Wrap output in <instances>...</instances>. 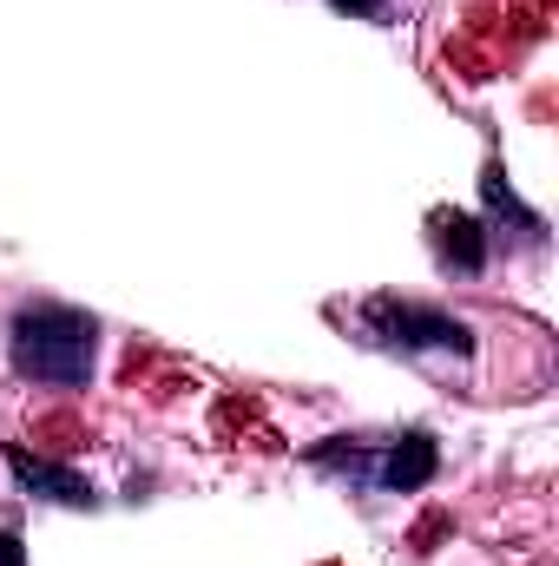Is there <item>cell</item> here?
<instances>
[{"label": "cell", "instance_id": "6da1fadb", "mask_svg": "<svg viewBox=\"0 0 559 566\" xmlns=\"http://www.w3.org/2000/svg\"><path fill=\"white\" fill-rule=\"evenodd\" d=\"M93 336H99V323H93L86 310L40 303V310H20V316H13V363H20V376H33V382L73 389V382H86V369H93Z\"/></svg>", "mask_w": 559, "mask_h": 566}, {"label": "cell", "instance_id": "7a4b0ae2", "mask_svg": "<svg viewBox=\"0 0 559 566\" xmlns=\"http://www.w3.org/2000/svg\"><path fill=\"white\" fill-rule=\"evenodd\" d=\"M369 316H376L395 343H409V349H454V356L474 349L467 323H454V316H441V310H421V303H369Z\"/></svg>", "mask_w": 559, "mask_h": 566}, {"label": "cell", "instance_id": "3957f363", "mask_svg": "<svg viewBox=\"0 0 559 566\" xmlns=\"http://www.w3.org/2000/svg\"><path fill=\"white\" fill-rule=\"evenodd\" d=\"M7 468H13V481H20L27 494H40V501L93 507V481H86V474H73V468H60V461H46V454H27L20 441L7 448Z\"/></svg>", "mask_w": 559, "mask_h": 566}, {"label": "cell", "instance_id": "277c9868", "mask_svg": "<svg viewBox=\"0 0 559 566\" xmlns=\"http://www.w3.org/2000/svg\"><path fill=\"white\" fill-rule=\"evenodd\" d=\"M434 468H441V454H434V441L428 434H402L389 454H382V488H395V494H415V488H428L434 481Z\"/></svg>", "mask_w": 559, "mask_h": 566}, {"label": "cell", "instance_id": "5b68a950", "mask_svg": "<svg viewBox=\"0 0 559 566\" xmlns=\"http://www.w3.org/2000/svg\"><path fill=\"white\" fill-rule=\"evenodd\" d=\"M434 251H441V264H454V271H481V264H487V238H481V224L461 218V211H434Z\"/></svg>", "mask_w": 559, "mask_h": 566}, {"label": "cell", "instance_id": "8992f818", "mask_svg": "<svg viewBox=\"0 0 559 566\" xmlns=\"http://www.w3.org/2000/svg\"><path fill=\"white\" fill-rule=\"evenodd\" d=\"M0 566H27V547H20L7 527H0Z\"/></svg>", "mask_w": 559, "mask_h": 566}, {"label": "cell", "instance_id": "52a82bcc", "mask_svg": "<svg viewBox=\"0 0 559 566\" xmlns=\"http://www.w3.org/2000/svg\"><path fill=\"white\" fill-rule=\"evenodd\" d=\"M336 7H342V13H362V20H382L389 0H336Z\"/></svg>", "mask_w": 559, "mask_h": 566}]
</instances>
